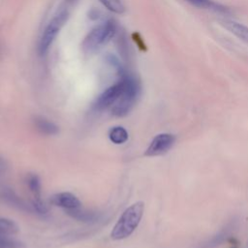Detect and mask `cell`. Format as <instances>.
Wrapping results in <instances>:
<instances>
[{"label":"cell","instance_id":"5bb4252c","mask_svg":"<svg viewBox=\"0 0 248 248\" xmlns=\"http://www.w3.org/2000/svg\"><path fill=\"white\" fill-rule=\"evenodd\" d=\"M26 184L33 195L34 200H42L41 199V180L39 176L35 173H29L26 176Z\"/></svg>","mask_w":248,"mask_h":248},{"label":"cell","instance_id":"9a60e30c","mask_svg":"<svg viewBox=\"0 0 248 248\" xmlns=\"http://www.w3.org/2000/svg\"><path fill=\"white\" fill-rule=\"evenodd\" d=\"M12 235L13 234L0 232V248H23V244Z\"/></svg>","mask_w":248,"mask_h":248},{"label":"cell","instance_id":"4fadbf2b","mask_svg":"<svg viewBox=\"0 0 248 248\" xmlns=\"http://www.w3.org/2000/svg\"><path fill=\"white\" fill-rule=\"evenodd\" d=\"M128 132L122 126L112 127L108 132V138L110 141L115 144H122L128 140Z\"/></svg>","mask_w":248,"mask_h":248},{"label":"cell","instance_id":"7c38bea8","mask_svg":"<svg viewBox=\"0 0 248 248\" xmlns=\"http://www.w3.org/2000/svg\"><path fill=\"white\" fill-rule=\"evenodd\" d=\"M224 23L227 29H229L232 33H233L239 39L248 43V27L247 26L232 20H227Z\"/></svg>","mask_w":248,"mask_h":248},{"label":"cell","instance_id":"7a4b0ae2","mask_svg":"<svg viewBox=\"0 0 248 248\" xmlns=\"http://www.w3.org/2000/svg\"><path fill=\"white\" fill-rule=\"evenodd\" d=\"M71 4L72 0H66L61 4L43 30L38 43V52L41 56L46 54L57 34L68 20L71 13Z\"/></svg>","mask_w":248,"mask_h":248},{"label":"cell","instance_id":"e0dca14e","mask_svg":"<svg viewBox=\"0 0 248 248\" xmlns=\"http://www.w3.org/2000/svg\"><path fill=\"white\" fill-rule=\"evenodd\" d=\"M17 231H18V228L14 221L7 218L0 217V232H7L10 234H15L17 232Z\"/></svg>","mask_w":248,"mask_h":248},{"label":"cell","instance_id":"ac0fdd59","mask_svg":"<svg viewBox=\"0 0 248 248\" xmlns=\"http://www.w3.org/2000/svg\"><path fill=\"white\" fill-rule=\"evenodd\" d=\"M186 1L198 8H206V9H213V10H218V11L223 10L213 0H186Z\"/></svg>","mask_w":248,"mask_h":248},{"label":"cell","instance_id":"2e32d148","mask_svg":"<svg viewBox=\"0 0 248 248\" xmlns=\"http://www.w3.org/2000/svg\"><path fill=\"white\" fill-rule=\"evenodd\" d=\"M103 6L115 14H123L125 12V5L122 0H99Z\"/></svg>","mask_w":248,"mask_h":248},{"label":"cell","instance_id":"6da1fadb","mask_svg":"<svg viewBox=\"0 0 248 248\" xmlns=\"http://www.w3.org/2000/svg\"><path fill=\"white\" fill-rule=\"evenodd\" d=\"M117 72L119 76L123 77L125 84L120 97L111 107V112L114 116L122 117L127 115L137 104L140 95V83L134 75L128 73L123 67Z\"/></svg>","mask_w":248,"mask_h":248},{"label":"cell","instance_id":"3957f363","mask_svg":"<svg viewBox=\"0 0 248 248\" xmlns=\"http://www.w3.org/2000/svg\"><path fill=\"white\" fill-rule=\"evenodd\" d=\"M144 211V203L137 202L130 205L120 216L114 225L110 237L113 240H120L130 236L139 226Z\"/></svg>","mask_w":248,"mask_h":248},{"label":"cell","instance_id":"8fae6325","mask_svg":"<svg viewBox=\"0 0 248 248\" xmlns=\"http://www.w3.org/2000/svg\"><path fill=\"white\" fill-rule=\"evenodd\" d=\"M34 124L40 133L46 136H53L59 132L58 126L56 124L43 116L36 117L34 120Z\"/></svg>","mask_w":248,"mask_h":248},{"label":"cell","instance_id":"277c9868","mask_svg":"<svg viewBox=\"0 0 248 248\" xmlns=\"http://www.w3.org/2000/svg\"><path fill=\"white\" fill-rule=\"evenodd\" d=\"M116 33V24L113 20H107L94 27L84 38L82 49L85 53H94L107 45Z\"/></svg>","mask_w":248,"mask_h":248},{"label":"cell","instance_id":"8992f818","mask_svg":"<svg viewBox=\"0 0 248 248\" xmlns=\"http://www.w3.org/2000/svg\"><path fill=\"white\" fill-rule=\"evenodd\" d=\"M124 78L120 76V79L114 83L113 85L107 88L95 101L94 108L96 110H103L108 108H111L118 98L120 97L123 89H124Z\"/></svg>","mask_w":248,"mask_h":248},{"label":"cell","instance_id":"5b68a950","mask_svg":"<svg viewBox=\"0 0 248 248\" xmlns=\"http://www.w3.org/2000/svg\"><path fill=\"white\" fill-rule=\"evenodd\" d=\"M238 226V220L232 218L210 237L197 243L192 248H218L226 242Z\"/></svg>","mask_w":248,"mask_h":248},{"label":"cell","instance_id":"d6986e66","mask_svg":"<svg viewBox=\"0 0 248 248\" xmlns=\"http://www.w3.org/2000/svg\"><path fill=\"white\" fill-rule=\"evenodd\" d=\"M6 170H7V163L2 157H0V173L5 172Z\"/></svg>","mask_w":248,"mask_h":248},{"label":"cell","instance_id":"ba28073f","mask_svg":"<svg viewBox=\"0 0 248 248\" xmlns=\"http://www.w3.org/2000/svg\"><path fill=\"white\" fill-rule=\"evenodd\" d=\"M0 200L4 202L26 212L34 213V207L32 202H27L21 197H19L13 189L0 185Z\"/></svg>","mask_w":248,"mask_h":248},{"label":"cell","instance_id":"9c48e42d","mask_svg":"<svg viewBox=\"0 0 248 248\" xmlns=\"http://www.w3.org/2000/svg\"><path fill=\"white\" fill-rule=\"evenodd\" d=\"M50 202L56 206L64 208L65 210L76 209L81 206L78 197L69 192H61L54 194L50 198Z\"/></svg>","mask_w":248,"mask_h":248},{"label":"cell","instance_id":"52a82bcc","mask_svg":"<svg viewBox=\"0 0 248 248\" xmlns=\"http://www.w3.org/2000/svg\"><path fill=\"white\" fill-rule=\"evenodd\" d=\"M175 136L169 133H162L157 135L150 142L149 146L144 152L145 156L153 157L167 153L174 144Z\"/></svg>","mask_w":248,"mask_h":248},{"label":"cell","instance_id":"ffe728a7","mask_svg":"<svg viewBox=\"0 0 248 248\" xmlns=\"http://www.w3.org/2000/svg\"><path fill=\"white\" fill-rule=\"evenodd\" d=\"M244 248H248V240H247V242H246V244H245Z\"/></svg>","mask_w":248,"mask_h":248},{"label":"cell","instance_id":"30bf717a","mask_svg":"<svg viewBox=\"0 0 248 248\" xmlns=\"http://www.w3.org/2000/svg\"><path fill=\"white\" fill-rule=\"evenodd\" d=\"M67 214L69 216H71L72 218L80 221V222H84V223H94L96 221H98L100 219V214L92 211V210H87V209H83L80 207L76 208V209H71V210H66Z\"/></svg>","mask_w":248,"mask_h":248}]
</instances>
